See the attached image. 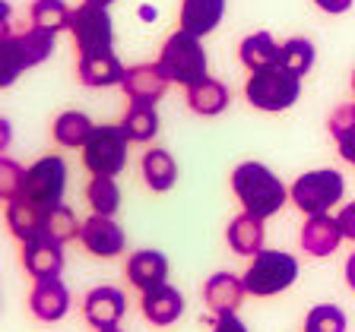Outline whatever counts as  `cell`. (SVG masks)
<instances>
[{
  "instance_id": "obj_4",
  "label": "cell",
  "mask_w": 355,
  "mask_h": 332,
  "mask_svg": "<svg viewBox=\"0 0 355 332\" xmlns=\"http://www.w3.org/2000/svg\"><path fill=\"white\" fill-rule=\"evenodd\" d=\"M298 279V259L282 250H260L251 259L248 273H244V288L254 297H273L286 288H292Z\"/></svg>"
},
{
  "instance_id": "obj_35",
  "label": "cell",
  "mask_w": 355,
  "mask_h": 332,
  "mask_svg": "<svg viewBox=\"0 0 355 332\" xmlns=\"http://www.w3.org/2000/svg\"><path fill=\"white\" fill-rule=\"evenodd\" d=\"M22 177H26V171L13 158L0 155V199L3 203H10V199H16L22 193Z\"/></svg>"
},
{
  "instance_id": "obj_7",
  "label": "cell",
  "mask_w": 355,
  "mask_h": 332,
  "mask_svg": "<svg viewBox=\"0 0 355 332\" xmlns=\"http://www.w3.org/2000/svg\"><path fill=\"white\" fill-rule=\"evenodd\" d=\"M64 190H67V162L60 155H44L32 168H26L19 196L35 203V206L54 209L64 203Z\"/></svg>"
},
{
  "instance_id": "obj_17",
  "label": "cell",
  "mask_w": 355,
  "mask_h": 332,
  "mask_svg": "<svg viewBox=\"0 0 355 332\" xmlns=\"http://www.w3.org/2000/svg\"><path fill=\"white\" fill-rule=\"evenodd\" d=\"M124 70L127 66L121 64L111 51L89 54V57H80V64H76V76H80V82L89 86V89L121 86V82H124Z\"/></svg>"
},
{
  "instance_id": "obj_23",
  "label": "cell",
  "mask_w": 355,
  "mask_h": 332,
  "mask_svg": "<svg viewBox=\"0 0 355 332\" xmlns=\"http://www.w3.org/2000/svg\"><path fill=\"white\" fill-rule=\"evenodd\" d=\"M143 177H146V187L155 193H165L175 187L178 165L168 149H149V152L143 155Z\"/></svg>"
},
{
  "instance_id": "obj_44",
  "label": "cell",
  "mask_w": 355,
  "mask_h": 332,
  "mask_svg": "<svg viewBox=\"0 0 355 332\" xmlns=\"http://www.w3.org/2000/svg\"><path fill=\"white\" fill-rule=\"evenodd\" d=\"M352 92H355V73H352Z\"/></svg>"
},
{
  "instance_id": "obj_2",
  "label": "cell",
  "mask_w": 355,
  "mask_h": 332,
  "mask_svg": "<svg viewBox=\"0 0 355 332\" xmlns=\"http://www.w3.org/2000/svg\"><path fill=\"white\" fill-rule=\"evenodd\" d=\"M159 70L165 73L168 82H178V86H193V82L207 80V51L200 44L197 35L178 29L175 35H168V42L162 44V54H159Z\"/></svg>"
},
{
  "instance_id": "obj_26",
  "label": "cell",
  "mask_w": 355,
  "mask_h": 332,
  "mask_svg": "<svg viewBox=\"0 0 355 332\" xmlns=\"http://www.w3.org/2000/svg\"><path fill=\"white\" fill-rule=\"evenodd\" d=\"M121 130L130 142H149L159 133V114H155V104H137L130 102L124 120H121Z\"/></svg>"
},
{
  "instance_id": "obj_15",
  "label": "cell",
  "mask_w": 355,
  "mask_h": 332,
  "mask_svg": "<svg viewBox=\"0 0 355 332\" xmlns=\"http://www.w3.org/2000/svg\"><path fill=\"white\" fill-rule=\"evenodd\" d=\"M248 288H244V279L232 273H216L213 279H207L203 285V301L213 310V317H222V313H235L241 307Z\"/></svg>"
},
{
  "instance_id": "obj_27",
  "label": "cell",
  "mask_w": 355,
  "mask_h": 332,
  "mask_svg": "<svg viewBox=\"0 0 355 332\" xmlns=\"http://www.w3.org/2000/svg\"><path fill=\"white\" fill-rule=\"evenodd\" d=\"M327 127H330V136L340 146V155L355 168V102L333 111Z\"/></svg>"
},
{
  "instance_id": "obj_20",
  "label": "cell",
  "mask_w": 355,
  "mask_h": 332,
  "mask_svg": "<svg viewBox=\"0 0 355 332\" xmlns=\"http://www.w3.org/2000/svg\"><path fill=\"white\" fill-rule=\"evenodd\" d=\"M127 279L140 291H153V288L165 285L168 279V259L159 250H140L127 259Z\"/></svg>"
},
{
  "instance_id": "obj_31",
  "label": "cell",
  "mask_w": 355,
  "mask_h": 332,
  "mask_svg": "<svg viewBox=\"0 0 355 332\" xmlns=\"http://www.w3.org/2000/svg\"><path fill=\"white\" fill-rule=\"evenodd\" d=\"M22 70H29V64H26V57H22L16 35L0 38V89L13 86V82L19 80Z\"/></svg>"
},
{
  "instance_id": "obj_10",
  "label": "cell",
  "mask_w": 355,
  "mask_h": 332,
  "mask_svg": "<svg viewBox=\"0 0 355 332\" xmlns=\"http://www.w3.org/2000/svg\"><path fill=\"white\" fill-rule=\"evenodd\" d=\"M127 310V297L121 288H111V285H102V288H92L86 297H83V317L92 329H114L121 323Z\"/></svg>"
},
{
  "instance_id": "obj_39",
  "label": "cell",
  "mask_w": 355,
  "mask_h": 332,
  "mask_svg": "<svg viewBox=\"0 0 355 332\" xmlns=\"http://www.w3.org/2000/svg\"><path fill=\"white\" fill-rule=\"evenodd\" d=\"M324 13H346L349 7H352V0H314Z\"/></svg>"
},
{
  "instance_id": "obj_14",
  "label": "cell",
  "mask_w": 355,
  "mask_h": 332,
  "mask_svg": "<svg viewBox=\"0 0 355 332\" xmlns=\"http://www.w3.org/2000/svg\"><path fill=\"white\" fill-rule=\"evenodd\" d=\"M340 243H343V228L336 215H330V212L308 215V221H304V228H302L304 253H311V257H330Z\"/></svg>"
},
{
  "instance_id": "obj_40",
  "label": "cell",
  "mask_w": 355,
  "mask_h": 332,
  "mask_svg": "<svg viewBox=\"0 0 355 332\" xmlns=\"http://www.w3.org/2000/svg\"><path fill=\"white\" fill-rule=\"evenodd\" d=\"M13 142V127H10V120L7 118H0V152Z\"/></svg>"
},
{
  "instance_id": "obj_6",
  "label": "cell",
  "mask_w": 355,
  "mask_h": 332,
  "mask_svg": "<svg viewBox=\"0 0 355 332\" xmlns=\"http://www.w3.org/2000/svg\"><path fill=\"white\" fill-rule=\"evenodd\" d=\"M343 193H346V181H343L340 171L318 168L298 177L292 184V190H288V196H292V203L304 215H320V212H330L343 199Z\"/></svg>"
},
{
  "instance_id": "obj_42",
  "label": "cell",
  "mask_w": 355,
  "mask_h": 332,
  "mask_svg": "<svg viewBox=\"0 0 355 332\" xmlns=\"http://www.w3.org/2000/svg\"><path fill=\"white\" fill-rule=\"evenodd\" d=\"M86 3H96V7H111L114 0H86Z\"/></svg>"
},
{
  "instance_id": "obj_41",
  "label": "cell",
  "mask_w": 355,
  "mask_h": 332,
  "mask_svg": "<svg viewBox=\"0 0 355 332\" xmlns=\"http://www.w3.org/2000/svg\"><path fill=\"white\" fill-rule=\"evenodd\" d=\"M346 282L355 291V253H349V259H346Z\"/></svg>"
},
{
  "instance_id": "obj_25",
  "label": "cell",
  "mask_w": 355,
  "mask_h": 332,
  "mask_svg": "<svg viewBox=\"0 0 355 332\" xmlns=\"http://www.w3.org/2000/svg\"><path fill=\"white\" fill-rule=\"evenodd\" d=\"M238 54H241V64L248 66V70H263V66H273L279 64V44L273 42V35L270 32H254V35H248L241 42V48H238Z\"/></svg>"
},
{
  "instance_id": "obj_24",
  "label": "cell",
  "mask_w": 355,
  "mask_h": 332,
  "mask_svg": "<svg viewBox=\"0 0 355 332\" xmlns=\"http://www.w3.org/2000/svg\"><path fill=\"white\" fill-rule=\"evenodd\" d=\"M96 124L83 114V111H64L58 120H54V142L64 149H83L86 140L92 136Z\"/></svg>"
},
{
  "instance_id": "obj_12",
  "label": "cell",
  "mask_w": 355,
  "mask_h": 332,
  "mask_svg": "<svg viewBox=\"0 0 355 332\" xmlns=\"http://www.w3.org/2000/svg\"><path fill=\"white\" fill-rule=\"evenodd\" d=\"M48 212H51V209L35 206L29 199L16 196V199H10V206H7V225L19 243L51 241V237H48Z\"/></svg>"
},
{
  "instance_id": "obj_37",
  "label": "cell",
  "mask_w": 355,
  "mask_h": 332,
  "mask_svg": "<svg viewBox=\"0 0 355 332\" xmlns=\"http://www.w3.org/2000/svg\"><path fill=\"white\" fill-rule=\"evenodd\" d=\"M336 219H340L343 237H349V241H355V203H349V206H343V212L336 215Z\"/></svg>"
},
{
  "instance_id": "obj_19",
  "label": "cell",
  "mask_w": 355,
  "mask_h": 332,
  "mask_svg": "<svg viewBox=\"0 0 355 332\" xmlns=\"http://www.w3.org/2000/svg\"><path fill=\"white\" fill-rule=\"evenodd\" d=\"M225 16V0H181V29L203 38L216 29Z\"/></svg>"
},
{
  "instance_id": "obj_30",
  "label": "cell",
  "mask_w": 355,
  "mask_h": 332,
  "mask_svg": "<svg viewBox=\"0 0 355 332\" xmlns=\"http://www.w3.org/2000/svg\"><path fill=\"white\" fill-rule=\"evenodd\" d=\"M16 42H19V51L22 57H26V64L29 66H38L44 64V60L51 57L54 51V32H44V29H26L22 35H16Z\"/></svg>"
},
{
  "instance_id": "obj_9",
  "label": "cell",
  "mask_w": 355,
  "mask_h": 332,
  "mask_svg": "<svg viewBox=\"0 0 355 332\" xmlns=\"http://www.w3.org/2000/svg\"><path fill=\"white\" fill-rule=\"evenodd\" d=\"M80 243L92 257L111 259V257H118V253H124L127 237H124V228L114 221V215L92 212V219H86L80 225Z\"/></svg>"
},
{
  "instance_id": "obj_36",
  "label": "cell",
  "mask_w": 355,
  "mask_h": 332,
  "mask_svg": "<svg viewBox=\"0 0 355 332\" xmlns=\"http://www.w3.org/2000/svg\"><path fill=\"white\" fill-rule=\"evenodd\" d=\"M213 332H248V326L235 313H222V317L213 320Z\"/></svg>"
},
{
  "instance_id": "obj_13",
  "label": "cell",
  "mask_w": 355,
  "mask_h": 332,
  "mask_svg": "<svg viewBox=\"0 0 355 332\" xmlns=\"http://www.w3.org/2000/svg\"><path fill=\"white\" fill-rule=\"evenodd\" d=\"M124 95L137 104H155L159 98L165 95L168 89V80L165 73L159 70V64H137V66H127L124 70Z\"/></svg>"
},
{
  "instance_id": "obj_33",
  "label": "cell",
  "mask_w": 355,
  "mask_h": 332,
  "mask_svg": "<svg viewBox=\"0 0 355 332\" xmlns=\"http://www.w3.org/2000/svg\"><path fill=\"white\" fill-rule=\"evenodd\" d=\"M304 332H346V313L336 304H318L304 317Z\"/></svg>"
},
{
  "instance_id": "obj_28",
  "label": "cell",
  "mask_w": 355,
  "mask_h": 332,
  "mask_svg": "<svg viewBox=\"0 0 355 332\" xmlns=\"http://www.w3.org/2000/svg\"><path fill=\"white\" fill-rule=\"evenodd\" d=\"M29 16H32V26H35V29H44V32H54V35H58L60 29H70L73 10L67 7L64 0H35L29 7Z\"/></svg>"
},
{
  "instance_id": "obj_21",
  "label": "cell",
  "mask_w": 355,
  "mask_h": 332,
  "mask_svg": "<svg viewBox=\"0 0 355 332\" xmlns=\"http://www.w3.org/2000/svg\"><path fill=\"white\" fill-rule=\"evenodd\" d=\"M225 241H229V247L238 253V257H257V253L263 250V241H266L263 219H254L251 212H241L238 219L229 221Z\"/></svg>"
},
{
  "instance_id": "obj_11",
  "label": "cell",
  "mask_w": 355,
  "mask_h": 332,
  "mask_svg": "<svg viewBox=\"0 0 355 332\" xmlns=\"http://www.w3.org/2000/svg\"><path fill=\"white\" fill-rule=\"evenodd\" d=\"M29 310L42 323H58L70 313V291L60 282V275L58 279H35L29 291Z\"/></svg>"
},
{
  "instance_id": "obj_18",
  "label": "cell",
  "mask_w": 355,
  "mask_h": 332,
  "mask_svg": "<svg viewBox=\"0 0 355 332\" xmlns=\"http://www.w3.org/2000/svg\"><path fill=\"white\" fill-rule=\"evenodd\" d=\"M140 310L153 326H171V323H178L181 313H184V297H181L178 288L159 285V288H153V291H143Z\"/></svg>"
},
{
  "instance_id": "obj_38",
  "label": "cell",
  "mask_w": 355,
  "mask_h": 332,
  "mask_svg": "<svg viewBox=\"0 0 355 332\" xmlns=\"http://www.w3.org/2000/svg\"><path fill=\"white\" fill-rule=\"evenodd\" d=\"M13 35V7L7 0H0V38Z\"/></svg>"
},
{
  "instance_id": "obj_1",
  "label": "cell",
  "mask_w": 355,
  "mask_h": 332,
  "mask_svg": "<svg viewBox=\"0 0 355 332\" xmlns=\"http://www.w3.org/2000/svg\"><path fill=\"white\" fill-rule=\"evenodd\" d=\"M232 190L241 199L244 212H251L254 219H270L276 215L282 206H286V184L273 171L260 162H241L235 171H232Z\"/></svg>"
},
{
  "instance_id": "obj_3",
  "label": "cell",
  "mask_w": 355,
  "mask_h": 332,
  "mask_svg": "<svg viewBox=\"0 0 355 332\" xmlns=\"http://www.w3.org/2000/svg\"><path fill=\"white\" fill-rule=\"evenodd\" d=\"M244 95L254 108L260 111H288L302 95V76H295L292 70H286L282 64L263 66V70H254L248 76V86H244Z\"/></svg>"
},
{
  "instance_id": "obj_22",
  "label": "cell",
  "mask_w": 355,
  "mask_h": 332,
  "mask_svg": "<svg viewBox=\"0 0 355 332\" xmlns=\"http://www.w3.org/2000/svg\"><path fill=\"white\" fill-rule=\"evenodd\" d=\"M187 104H191L193 114H203V118H216L229 108V89L222 86L219 80L207 76V80L187 86Z\"/></svg>"
},
{
  "instance_id": "obj_34",
  "label": "cell",
  "mask_w": 355,
  "mask_h": 332,
  "mask_svg": "<svg viewBox=\"0 0 355 332\" xmlns=\"http://www.w3.org/2000/svg\"><path fill=\"white\" fill-rule=\"evenodd\" d=\"M48 237L58 243H67L73 241V237H80V221H76L73 209L70 206H54L51 212H48Z\"/></svg>"
},
{
  "instance_id": "obj_8",
  "label": "cell",
  "mask_w": 355,
  "mask_h": 332,
  "mask_svg": "<svg viewBox=\"0 0 355 332\" xmlns=\"http://www.w3.org/2000/svg\"><path fill=\"white\" fill-rule=\"evenodd\" d=\"M70 32H73L76 51L80 57L89 54H105L114 44V22L108 16V7H96V3H80L70 16Z\"/></svg>"
},
{
  "instance_id": "obj_29",
  "label": "cell",
  "mask_w": 355,
  "mask_h": 332,
  "mask_svg": "<svg viewBox=\"0 0 355 332\" xmlns=\"http://www.w3.org/2000/svg\"><path fill=\"white\" fill-rule=\"evenodd\" d=\"M86 199L96 215H114L121 209V187L114 177H92L86 187Z\"/></svg>"
},
{
  "instance_id": "obj_5",
  "label": "cell",
  "mask_w": 355,
  "mask_h": 332,
  "mask_svg": "<svg viewBox=\"0 0 355 332\" xmlns=\"http://www.w3.org/2000/svg\"><path fill=\"white\" fill-rule=\"evenodd\" d=\"M127 136L121 124H102L83 146V165L92 177H118L127 168Z\"/></svg>"
},
{
  "instance_id": "obj_43",
  "label": "cell",
  "mask_w": 355,
  "mask_h": 332,
  "mask_svg": "<svg viewBox=\"0 0 355 332\" xmlns=\"http://www.w3.org/2000/svg\"><path fill=\"white\" fill-rule=\"evenodd\" d=\"M102 332H121V329H118V326H114V329H102Z\"/></svg>"
},
{
  "instance_id": "obj_32",
  "label": "cell",
  "mask_w": 355,
  "mask_h": 332,
  "mask_svg": "<svg viewBox=\"0 0 355 332\" xmlns=\"http://www.w3.org/2000/svg\"><path fill=\"white\" fill-rule=\"evenodd\" d=\"M279 64L295 76H304L314 66V44L308 38H288L279 48Z\"/></svg>"
},
{
  "instance_id": "obj_16",
  "label": "cell",
  "mask_w": 355,
  "mask_h": 332,
  "mask_svg": "<svg viewBox=\"0 0 355 332\" xmlns=\"http://www.w3.org/2000/svg\"><path fill=\"white\" fill-rule=\"evenodd\" d=\"M22 266L32 279H58L64 269V243L29 241L22 243Z\"/></svg>"
}]
</instances>
